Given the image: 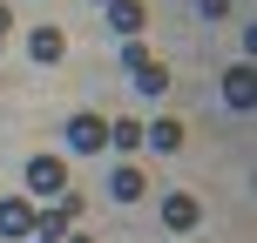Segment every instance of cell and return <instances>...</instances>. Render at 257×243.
<instances>
[{"label": "cell", "mask_w": 257, "mask_h": 243, "mask_svg": "<svg viewBox=\"0 0 257 243\" xmlns=\"http://www.w3.org/2000/svg\"><path fill=\"white\" fill-rule=\"evenodd\" d=\"M7 27H14V14H7V7H0V54H7Z\"/></svg>", "instance_id": "4fadbf2b"}, {"label": "cell", "mask_w": 257, "mask_h": 243, "mask_svg": "<svg viewBox=\"0 0 257 243\" xmlns=\"http://www.w3.org/2000/svg\"><path fill=\"white\" fill-rule=\"evenodd\" d=\"M122 68L136 75V88H142V95H163V88H169V68L156 61L142 41H122Z\"/></svg>", "instance_id": "6da1fadb"}, {"label": "cell", "mask_w": 257, "mask_h": 243, "mask_svg": "<svg viewBox=\"0 0 257 243\" xmlns=\"http://www.w3.org/2000/svg\"><path fill=\"white\" fill-rule=\"evenodd\" d=\"M250 81H257V75H250V61H237L230 75H223V102H230V108H250V102H257Z\"/></svg>", "instance_id": "30bf717a"}, {"label": "cell", "mask_w": 257, "mask_h": 243, "mask_svg": "<svg viewBox=\"0 0 257 243\" xmlns=\"http://www.w3.org/2000/svg\"><path fill=\"white\" fill-rule=\"evenodd\" d=\"M27 54H34L41 68H54L68 54V34H61V27H34V34H27Z\"/></svg>", "instance_id": "8992f818"}, {"label": "cell", "mask_w": 257, "mask_h": 243, "mask_svg": "<svg viewBox=\"0 0 257 243\" xmlns=\"http://www.w3.org/2000/svg\"><path fill=\"white\" fill-rule=\"evenodd\" d=\"M108 196H115V203H142V196H149V182H142V169H136V162H122L115 176H108Z\"/></svg>", "instance_id": "9c48e42d"}, {"label": "cell", "mask_w": 257, "mask_h": 243, "mask_svg": "<svg viewBox=\"0 0 257 243\" xmlns=\"http://www.w3.org/2000/svg\"><path fill=\"white\" fill-rule=\"evenodd\" d=\"M196 216H203V209H196V196H183V189L163 196V223H169V230H196Z\"/></svg>", "instance_id": "ba28073f"}, {"label": "cell", "mask_w": 257, "mask_h": 243, "mask_svg": "<svg viewBox=\"0 0 257 243\" xmlns=\"http://www.w3.org/2000/svg\"><path fill=\"white\" fill-rule=\"evenodd\" d=\"M27 230H34V203H27V196H0V236L27 243Z\"/></svg>", "instance_id": "277c9868"}, {"label": "cell", "mask_w": 257, "mask_h": 243, "mask_svg": "<svg viewBox=\"0 0 257 243\" xmlns=\"http://www.w3.org/2000/svg\"><path fill=\"white\" fill-rule=\"evenodd\" d=\"M108 149H122V155L142 149V122L136 115H115V122H108Z\"/></svg>", "instance_id": "8fae6325"}, {"label": "cell", "mask_w": 257, "mask_h": 243, "mask_svg": "<svg viewBox=\"0 0 257 243\" xmlns=\"http://www.w3.org/2000/svg\"><path fill=\"white\" fill-rule=\"evenodd\" d=\"M196 14H203V21H223V14H230V0H196Z\"/></svg>", "instance_id": "7c38bea8"}, {"label": "cell", "mask_w": 257, "mask_h": 243, "mask_svg": "<svg viewBox=\"0 0 257 243\" xmlns=\"http://www.w3.org/2000/svg\"><path fill=\"white\" fill-rule=\"evenodd\" d=\"M183 135H190V128H183L176 115H163V122H149V128H142V142H149L156 155H176V149H183Z\"/></svg>", "instance_id": "52a82bcc"}, {"label": "cell", "mask_w": 257, "mask_h": 243, "mask_svg": "<svg viewBox=\"0 0 257 243\" xmlns=\"http://www.w3.org/2000/svg\"><path fill=\"white\" fill-rule=\"evenodd\" d=\"M108 27H115L122 41H142V27H149V7H142V0H108Z\"/></svg>", "instance_id": "5b68a950"}, {"label": "cell", "mask_w": 257, "mask_h": 243, "mask_svg": "<svg viewBox=\"0 0 257 243\" xmlns=\"http://www.w3.org/2000/svg\"><path fill=\"white\" fill-rule=\"evenodd\" d=\"M61 135H68V149H75V155H102V149H108V122L95 115V108L68 115V128H61Z\"/></svg>", "instance_id": "3957f363"}, {"label": "cell", "mask_w": 257, "mask_h": 243, "mask_svg": "<svg viewBox=\"0 0 257 243\" xmlns=\"http://www.w3.org/2000/svg\"><path fill=\"white\" fill-rule=\"evenodd\" d=\"M61 243H95V236H88V230H68V236H61Z\"/></svg>", "instance_id": "5bb4252c"}, {"label": "cell", "mask_w": 257, "mask_h": 243, "mask_svg": "<svg viewBox=\"0 0 257 243\" xmlns=\"http://www.w3.org/2000/svg\"><path fill=\"white\" fill-rule=\"evenodd\" d=\"M21 176H27V196H48V203L68 189V162H61V155H27Z\"/></svg>", "instance_id": "7a4b0ae2"}, {"label": "cell", "mask_w": 257, "mask_h": 243, "mask_svg": "<svg viewBox=\"0 0 257 243\" xmlns=\"http://www.w3.org/2000/svg\"><path fill=\"white\" fill-rule=\"evenodd\" d=\"M102 7H108V0H102Z\"/></svg>", "instance_id": "9a60e30c"}]
</instances>
